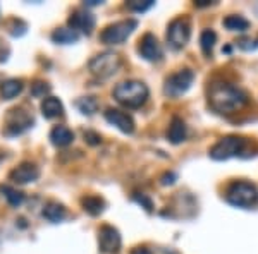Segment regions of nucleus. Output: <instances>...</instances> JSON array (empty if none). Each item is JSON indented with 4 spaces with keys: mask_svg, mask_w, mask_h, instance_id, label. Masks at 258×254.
<instances>
[{
    "mask_svg": "<svg viewBox=\"0 0 258 254\" xmlns=\"http://www.w3.org/2000/svg\"><path fill=\"white\" fill-rule=\"evenodd\" d=\"M248 103V95L243 90L229 84V82H215L209 90V105L219 114H234Z\"/></svg>",
    "mask_w": 258,
    "mask_h": 254,
    "instance_id": "f257e3e1",
    "label": "nucleus"
},
{
    "mask_svg": "<svg viewBox=\"0 0 258 254\" xmlns=\"http://www.w3.org/2000/svg\"><path fill=\"white\" fill-rule=\"evenodd\" d=\"M150 97L148 86L141 81H122L114 88V98L127 108H140Z\"/></svg>",
    "mask_w": 258,
    "mask_h": 254,
    "instance_id": "f03ea898",
    "label": "nucleus"
},
{
    "mask_svg": "<svg viewBox=\"0 0 258 254\" xmlns=\"http://www.w3.org/2000/svg\"><path fill=\"white\" fill-rule=\"evenodd\" d=\"M226 199L229 205L248 210L258 205V187L246 181H236L227 187Z\"/></svg>",
    "mask_w": 258,
    "mask_h": 254,
    "instance_id": "7ed1b4c3",
    "label": "nucleus"
},
{
    "mask_svg": "<svg viewBox=\"0 0 258 254\" xmlns=\"http://www.w3.org/2000/svg\"><path fill=\"white\" fill-rule=\"evenodd\" d=\"M120 65H122V62H120V57L117 53L103 52V53L95 55L93 59L90 60L88 67H90V72L93 74L95 77L109 79L120 69Z\"/></svg>",
    "mask_w": 258,
    "mask_h": 254,
    "instance_id": "20e7f679",
    "label": "nucleus"
},
{
    "mask_svg": "<svg viewBox=\"0 0 258 254\" xmlns=\"http://www.w3.org/2000/svg\"><path fill=\"white\" fill-rule=\"evenodd\" d=\"M244 146H246V139L239 136H226L222 139H219L214 146L210 148V158L212 160H229L232 156H238L243 153Z\"/></svg>",
    "mask_w": 258,
    "mask_h": 254,
    "instance_id": "39448f33",
    "label": "nucleus"
},
{
    "mask_svg": "<svg viewBox=\"0 0 258 254\" xmlns=\"http://www.w3.org/2000/svg\"><path fill=\"white\" fill-rule=\"evenodd\" d=\"M138 28V23L135 19H124V21H117L114 24H109L105 30L100 35V40L105 45H120L124 43L131 33Z\"/></svg>",
    "mask_w": 258,
    "mask_h": 254,
    "instance_id": "423d86ee",
    "label": "nucleus"
},
{
    "mask_svg": "<svg viewBox=\"0 0 258 254\" xmlns=\"http://www.w3.org/2000/svg\"><path fill=\"white\" fill-rule=\"evenodd\" d=\"M195 81V72L191 69H181L177 72H174L172 76L165 79L164 84V93L170 98H177L181 95H184L186 91L191 88Z\"/></svg>",
    "mask_w": 258,
    "mask_h": 254,
    "instance_id": "0eeeda50",
    "label": "nucleus"
},
{
    "mask_svg": "<svg viewBox=\"0 0 258 254\" xmlns=\"http://www.w3.org/2000/svg\"><path fill=\"white\" fill-rule=\"evenodd\" d=\"M191 36V24L189 19L186 18H177L174 21H170V24L167 26V41L172 48H184L186 43L189 41Z\"/></svg>",
    "mask_w": 258,
    "mask_h": 254,
    "instance_id": "6e6552de",
    "label": "nucleus"
},
{
    "mask_svg": "<svg viewBox=\"0 0 258 254\" xmlns=\"http://www.w3.org/2000/svg\"><path fill=\"white\" fill-rule=\"evenodd\" d=\"M120 234L112 225H102L98 230V244L100 249L107 254H115L120 249Z\"/></svg>",
    "mask_w": 258,
    "mask_h": 254,
    "instance_id": "1a4fd4ad",
    "label": "nucleus"
},
{
    "mask_svg": "<svg viewBox=\"0 0 258 254\" xmlns=\"http://www.w3.org/2000/svg\"><path fill=\"white\" fill-rule=\"evenodd\" d=\"M138 52H140V55L148 62H159L162 59L160 43H159V40H157V36L152 35V33L143 35V38L140 40V45H138Z\"/></svg>",
    "mask_w": 258,
    "mask_h": 254,
    "instance_id": "9d476101",
    "label": "nucleus"
},
{
    "mask_svg": "<svg viewBox=\"0 0 258 254\" xmlns=\"http://www.w3.org/2000/svg\"><path fill=\"white\" fill-rule=\"evenodd\" d=\"M38 177H40L38 166L31 163V161H23V163L18 165L9 174V179L14 184H30V182L38 181Z\"/></svg>",
    "mask_w": 258,
    "mask_h": 254,
    "instance_id": "9b49d317",
    "label": "nucleus"
},
{
    "mask_svg": "<svg viewBox=\"0 0 258 254\" xmlns=\"http://www.w3.org/2000/svg\"><path fill=\"white\" fill-rule=\"evenodd\" d=\"M69 28L73 31H76L78 35L80 33H85V35H91L95 28V16L88 11H74L69 18Z\"/></svg>",
    "mask_w": 258,
    "mask_h": 254,
    "instance_id": "f8f14e48",
    "label": "nucleus"
},
{
    "mask_svg": "<svg viewBox=\"0 0 258 254\" xmlns=\"http://www.w3.org/2000/svg\"><path fill=\"white\" fill-rule=\"evenodd\" d=\"M105 119H107V122L115 126L119 131H122L124 134H133V132H135V120H133L131 115L126 114V112L117 110V108H107Z\"/></svg>",
    "mask_w": 258,
    "mask_h": 254,
    "instance_id": "ddd939ff",
    "label": "nucleus"
},
{
    "mask_svg": "<svg viewBox=\"0 0 258 254\" xmlns=\"http://www.w3.org/2000/svg\"><path fill=\"white\" fill-rule=\"evenodd\" d=\"M12 114L9 115V134H19V132L26 131L28 127H31L33 124V117L26 114V112H21V110H11Z\"/></svg>",
    "mask_w": 258,
    "mask_h": 254,
    "instance_id": "4468645a",
    "label": "nucleus"
},
{
    "mask_svg": "<svg viewBox=\"0 0 258 254\" xmlns=\"http://www.w3.org/2000/svg\"><path fill=\"white\" fill-rule=\"evenodd\" d=\"M41 114H43L45 119H55L60 117L64 114V105L59 98L55 97H45L43 102H41Z\"/></svg>",
    "mask_w": 258,
    "mask_h": 254,
    "instance_id": "2eb2a0df",
    "label": "nucleus"
},
{
    "mask_svg": "<svg viewBox=\"0 0 258 254\" xmlns=\"http://www.w3.org/2000/svg\"><path fill=\"white\" fill-rule=\"evenodd\" d=\"M50 141H52V144H55V146L66 148L74 141V134H73V131H71L69 127L55 126L52 129V132H50Z\"/></svg>",
    "mask_w": 258,
    "mask_h": 254,
    "instance_id": "dca6fc26",
    "label": "nucleus"
},
{
    "mask_svg": "<svg viewBox=\"0 0 258 254\" xmlns=\"http://www.w3.org/2000/svg\"><path fill=\"white\" fill-rule=\"evenodd\" d=\"M167 137L172 144H179L186 139V124L182 119L179 117H174L172 122L169 126V132H167Z\"/></svg>",
    "mask_w": 258,
    "mask_h": 254,
    "instance_id": "f3484780",
    "label": "nucleus"
},
{
    "mask_svg": "<svg viewBox=\"0 0 258 254\" xmlns=\"http://www.w3.org/2000/svg\"><path fill=\"white\" fill-rule=\"evenodd\" d=\"M81 206L91 216H98L105 210V201L102 198H98V196H86V198L81 199Z\"/></svg>",
    "mask_w": 258,
    "mask_h": 254,
    "instance_id": "a211bd4d",
    "label": "nucleus"
},
{
    "mask_svg": "<svg viewBox=\"0 0 258 254\" xmlns=\"http://www.w3.org/2000/svg\"><path fill=\"white\" fill-rule=\"evenodd\" d=\"M43 216L52 223H59L66 218V208L60 205V203L50 201L45 205L43 208Z\"/></svg>",
    "mask_w": 258,
    "mask_h": 254,
    "instance_id": "6ab92c4d",
    "label": "nucleus"
},
{
    "mask_svg": "<svg viewBox=\"0 0 258 254\" xmlns=\"http://www.w3.org/2000/svg\"><path fill=\"white\" fill-rule=\"evenodd\" d=\"M23 91V81L21 79H7V81L2 82L0 86V93L6 100H12Z\"/></svg>",
    "mask_w": 258,
    "mask_h": 254,
    "instance_id": "aec40b11",
    "label": "nucleus"
},
{
    "mask_svg": "<svg viewBox=\"0 0 258 254\" xmlns=\"http://www.w3.org/2000/svg\"><path fill=\"white\" fill-rule=\"evenodd\" d=\"M52 40L60 45H69V43H76L80 40V35L71 30V28H59V30L52 33Z\"/></svg>",
    "mask_w": 258,
    "mask_h": 254,
    "instance_id": "412c9836",
    "label": "nucleus"
},
{
    "mask_svg": "<svg viewBox=\"0 0 258 254\" xmlns=\"http://www.w3.org/2000/svg\"><path fill=\"white\" fill-rule=\"evenodd\" d=\"M224 26L227 28L229 31H246L249 28V21L244 19L243 16H238V14H231L224 19Z\"/></svg>",
    "mask_w": 258,
    "mask_h": 254,
    "instance_id": "4be33fe9",
    "label": "nucleus"
},
{
    "mask_svg": "<svg viewBox=\"0 0 258 254\" xmlns=\"http://www.w3.org/2000/svg\"><path fill=\"white\" fill-rule=\"evenodd\" d=\"M215 41H217V35H215L214 30H205L200 35V45H202V50L207 57L212 55V50L215 47Z\"/></svg>",
    "mask_w": 258,
    "mask_h": 254,
    "instance_id": "5701e85b",
    "label": "nucleus"
},
{
    "mask_svg": "<svg viewBox=\"0 0 258 254\" xmlns=\"http://www.w3.org/2000/svg\"><path fill=\"white\" fill-rule=\"evenodd\" d=\"M0 191H2V194L6 196L7 203H9L11 206L18 208V206L23 205L24 194H23V193H19L18 189H14V187H11V186H2V187H0Z\"/></svg>",
    "mask_w": 258,
    "mask_h": 254,
    "instance_id": "b1692460",
    "label": "nucleus"
},
{
    "mask_svg": "<svg viewBox=\"0 0 258 254\" xmlns=\"http://www.w3.org/2000/svg\"><path fill=\"white\" fill-rule=\"evenodd\" d=\"M76 107L81 114L85 115H93L95 112L98 110V100L95 97H85V98H80L76 102Z\"/></svg>",
    "mask_w": 258,
    "mask_h": 254,
    "instance_id": "393cba45",
    "label": "nucleus"
},
{
    "mask_svg": "<svg viewBox=\"0 0 258 254\" xmlns=\"http://www.w3.org/2000/svg\"><path fill=\"white\" fill-rule=\"evenodd\" d=\"M153 6H155L153 0H131V2H126V7L133 12H145L152 9Z\"/></svg>",
    "mask_w": 258,
    "mask_h": 254,
    "instance_id": "a878e982",
    "label": "nucleus"
},
{
    "mask_svg": "<svg viewBox=\"0 0 258 254\" xmlns=\"http://www.w3.org/2000/svg\"><path fill=\"white\" fill-rule=\"evenodd\" d=\"M50 86L48 82H43V81H35L31 84V95L35 98H45V95L50 93Z\"/></svg>",
    "mask_w": 258,
    "mask_h": 254,
    "instance_id": "bb28decb",
    "label": "nucleus"
},
{
    "mask_svg": "<svg viewBox=\"0 0 258 254\" xmlns=\"http://www.w3.org/2000/svg\"><path fill=\"white\" fill-rule=\"evenodd\" d=\"M238 47L241 50H255L258 48V40H251V38H241L238 41Z\"/></svg>",
    "mask_w": 258,
    "mask_h": 254,
    "instance_id": "cd10ccee",
    "label": "nucleus"
},
{
    "mask_svg": "<svg viewBox=\"0 0 258 254\" xmlns=\"http://www.w3.org/2000/svg\"><path fill=\"white\" fill-rule=\"evenodd\" d=\"M85 141L88 144H91V146H97V144L102 143V137H100V134H97V132H93V131H86L85 132Z\"/></svg>",
    "mask_w": 258,
    "mask_h": 254,
    "instance_id": "c85d7f7f",
    "label": "nucleus"
},
{
    "mask_svg": "<svg viewBox=\"0 0 258 254\" xmlns=\"http://www.w3.org/2000/svg\"><path fill=\"white\" fill-rule=\"evenodd\" d=\"M136 201L141 203V205H145V208H147L148 211H152V201H150L148 198H145L143 194H141V198H140V196H136Z\"/></svg>",
    "mask_w": 258,
    "mask_h": 254,
    "instance_id": "c756f323",
    "label": "nucleus"
},
{
    "mask_svg": "<svg viewBox=\"0 0 258 254\" xmlns=\"http://www.w3.org/2000/svg\"><path fill=\"white\" fill-rule=\"evenodd\" d=\"M174 179H176V176H174V174H165V176L162 177V184H164V186L172 184V182H174Z\"/></svg>",
    "mask_w": 258,
    "mask_h": 254,
    "instance_id": "7c9ffc66",
    "label": "nucleus"
},
{
    "mask_svg": "<svg viewBox=\"0 0 258 254\" xmlns=\"http://www.w3.org/2000/svg\"><path fill=\"white\" fill-rule=\"evenodd\" d=\"M131 254H152V252H150L147 247H135L131 251Z\"/></svg>",
    "mask_w": 258,
    "mask_h": 254,
    "instance_id": "2f4dec72",
    "label": "nucleus"
},
{
    "mask_svg": "<svg viewBox=\"0 0 258 254\" xmlns=\"http://www.w3.org/2000/svg\"><path fill=\"white\" fill-rule=\"evenodd\" d=\"M98 4H102L100 0H88V2H85V6H98Z\"/></svg>",
    "mask_w": 258,
    "mask_h": 254,
    "instance_id": "473e14b6",
    "label": "nucleus"
}]
</instances>
